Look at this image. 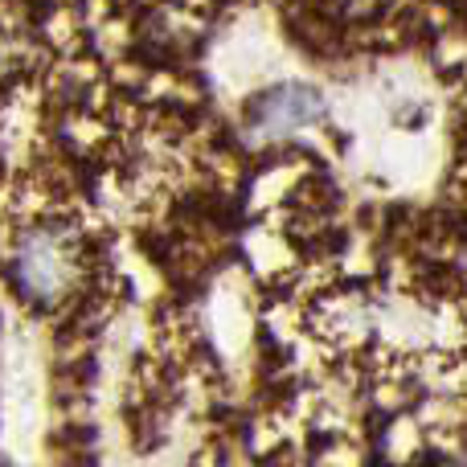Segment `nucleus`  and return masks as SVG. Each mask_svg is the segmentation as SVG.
Returning a JSON list of instances; mask_svg holds the SVG:
<instances>
[{
    "mask_svg": "<svg viewBox=\"0 0 467 467\" xmlns=\"http://www.w3.org/2000/svg\"><path fill=\"white\" fill-rule=\"evenodd\" d=\"M316 111H320V99H316L312 90L279 87L266 99H258L250 123H254V128H266V131H291V128H299V123L316 119Z\"/></svg>",
    "mask_w": 467,
    "mask_h": 467,
    "instance_id": "1",
    "label": "nucleus"
}]
</instances>
